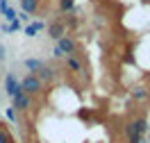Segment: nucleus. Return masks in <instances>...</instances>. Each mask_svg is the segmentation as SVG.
Returning a JSON list of instances; mask_svg holds the SVG:
<instances>
[{
  "label": "nucleus",
  "mask_w": 150,
  "mask_h": 143,
  "mask_svg": "<svg viewBox=\"0 0 150 143\" xmlns=\"http://www.w3.org/2000/svg\"><path fill=\"white\" fill-rule=\"evenodd\" d=\"M23 66L28 68L30 73H37L39 68L43 66V61H41V59H25V61H23Z\"/></svg>",
  "instance_id": "12"
},
{
  "label": "nucleus",
  "mask_w": 150,
  "mask_h": 143,
  "mask_svg": "<svg viewBox=\"0 0 150 143\" xmlns=\"http://www.w3.org/2000/svg\"><path fill=\"white\" fill-rule=\"evenodd\" d=\"M48 37L52 39V41H59L62 37H66V25H64V23H59V20L52 23V25L48 27Z\"/></svg>",
  "instance_id": "6"
},
{
  "label": "nucleus",
  "mask_w": 150,
  "mask_h": 143,
  "mask_svg": "<svg viewBox=\"0 0 150 143\" xmlns=\"http://www.w3.org/2000/svg\"><path fill=\"white\" fill-rule=\"evenodd\" d=\"M132 125H134V130H137L141 136L150 130V125H148V120H146V118H134V120H132Z\"/></svg>",
  "instance_id": "9"
},
{
  "label": "nucleus",
  "mask_w": 150,
  "mask_h": 143,
  "mask_svg": "<svg viewBox=\"0 0 150 143\" xmlns=\"http://www.w3.org/2000/svg\"><path fill=\"white\" fill-rule=\"evenodd\" d=\"M5 93L11 95V98L18 95V93H23V89H21V80L14 75V73H7V75H5Z\"/></svg>",
  "instance_id": "3"
},
{
  "label": "nucleus",
  "mask_w": 150,
  "mask_h": 143,
  "mask_svg": "<svg viewBox=\"0 0 150 143\" xmlns=\"http://www.w3.org/2000/svg\"><path fill=\"white\" fill-rule=\"evenodd\" d=\"M148 2H150V0H148Z\"/></svg>",
  "instance_id": "20"
},
{
  "label": "nucleus",
  "mask_w": 150,
  "mask_h": 143,
  "mask_svg": "<svg viewBox=\"0 0 150 143\" xmlns=\"http://www.w3.org/2000/svg\"><path fill=\"white\" fill-rule=\"evenodd\" d=\"M52 55H55L57 59H59V57H66V55H77V52H75V41L71 37H62L59 41H55Z\"/></svg>",
  "instance_id": "1"
},
{
  "label": "nucleus",
  "mask_w": 150,
  "mask_h": 143,
  "mask_svg": "<svg viewBox=\"0 0 150 143\" xmlns=\"http://www.w3.org/2000/svg\"><path fill=\"white\" fill-rule=\"evenodd\" d=\"M21 89H23V93H28V95H37V93H41L43 84H41V80L34 73H28L21 80Z\"/></svg>",
  "instance_id": "2"
},
{
  "label": "nucleus",
  "mask_w": 150,
  "mask_h": 143,
  "mask_svg": "<svg viewBox=\"0 0 150 143\" xmlns=\"http://www.w3.org/2000/svg\"><path fill=\"white\" fill-rule=\"evenodd\" d=\"M127 143H132V141H127Z\"/></svg>",
  "instance_id": "19"
},
{
  "label": "nucleus",
  "mask_w": 150,
  "mask_h": 143,
  "mask_svg": "<svg viewBox=\"0 0 150 143\" xmlns=\"http://www.w3.org/2000/svg\"><path fill=\"white\" fill-rule=\"evenodd\" d=\"M0 143H9V134L5 130H0Z\"/></svg>",
  "instance_id": "16"
},
{
  "label": "nucleus",
  "mask_w": 150,
  "mask_h": 143,
  "mask_svg": "<svg viewBox=\"0 0 150 143\" xmlns=\"http://www.w3.org/2000/svg\"><path fill=\"white\" fill-rule=\"evenodd\" d=\"M5 57H7V50H5V46H0V61H5Z\"/></svg>",
  "instance_id": "17"
},
{
  "label": "nucleus",
  "mask_w": 150,
  "mask_h": 143,
  "mask_svg": "<svg viewBox=\"0 0 150 143\" xmlns=\"http://www.w3.org/2000/svg\"><path fill=\"white\" fill-rule=\"evenodd\" d=\"M130 95H132L134 102H143V100H148V89L146 86H134L130 91Z\"/></svg>",
  "instance_id": "8"
},
{
  "label": "nucleus",
  "mask_w": 150,
  "mask_h": 143,
  "mask_svg": "<svg viewBox=\"0 0 150 143\" xmlns=\"http://www.w3.org/2000/svg\"><path fill=\"white\" fill-rule=\"evenodd\" d=\"M5 116H7V120H16V109H5Z\"/></svg>",
  "instance_id": "15"
},
{
  "label": "nucleus",
  "mask_w": 150,
  "mask_h": 143,
  "mask_svg": "<svg viewBox=\"0 0 150 143\" xmlns=\"http://www.w3.org/2000/svg\"><path fill=\"white\" fill-rule=\"evenodd\" d=\"M34 75H37L39 80H41V84H52V82H55V77H57V68L46 66V64H43V66L39 68Z\"/></svg>",
  "instance_id": "4"
},
{
  "label": "nucleus",
  "mask_w": 150,
  "mask_h": 143,
  "mask_svg": "<svg viewBox=\"0 0 150 143\" xmlns=\"http://www.w3.org/2000/svg\"><path fill=\"white\" fill-rule=\"evenodd\" d=\"M75 0H59V11H73Z\"/></svg>",
  "instance_id": "13"
},
{
  "label": "nucleus",
  "mask_w": 150,
  "mask_h": 143,
  "mask_svg": "<svg viewBox=\"0 0 150 143\" xmlns=\"http://www.w3.org/2000/svg\"><path fill=\"white\" fill-rule=\"evenodd\" d=\"M66 66H68L71 73H82L84 70V64H82V59L77 57V55H68L66 57Z\"/></svg>",
  "instance_id": "7"
},
{
  "label": "nucleus",
  "mask_w": 150,
  "mask_h": 143,
  "mask_svg": "<svg viewBox=\"0 0 150 143\" xmlns=\"http://www.w3.org/2000/svg\"><path fill=\"white\" fill-rule=\"evenodd\" d=\"M43 27H46V25H43V20L32 23V25H28V27H25V37H37V32H41Z\"/></svg>",
  "instance_id": "10"
},
{
  "label": "nucleus",
  "mask_w": 150,
  "mask_h": 143,
  "mask_svg": "<svg viewBox=\"0 0 150 143\" xmlns=\"http://www.w3.org/2000/svg\"><path fill=\"white\" fill-rule=\"evenodd\" d=\"M18 18L23 20V23H28V20H30V16H28V14H25V11H21V14H18Z\"/></svg>",
  "instance_id": "18"
},
{
  "label": "nucleus",
  "mask_w": 150,
  "mask_h": 143,
  "mask_svg": "<svg viewBox=\"0 0 150 143\" xmlns=\"http://www.w3.org/2000/svg\"><path fill=\"white\" fill-rule=\"evenodd\" d=\"M11 100H14V109H18V111H28L32 107V95H28V93H18Z\"/></svg>",
  "instance_id": "5"
},
{
  "label": "nucleus",
  "mask_w": 150,
  "mask_h": 143,
  "mask_svg": "<svg viewBox=\"0 0 150 143\" xmlns=\"http://www.w3.org/2000/svg\"><path fill=\"white\" fill-rule=\"evenodd\" d=\"M2 14H5V18H7V20H11V23H14V20L18 18V14H16V11L11 9V7H5V9H2Z\"/></svg>",
  "instance_id": "14"
},
{
  "label": "nucleus",
  "mask_w": 150,
  "mask_h": 143,
  "mask_svg": "<svg viewBox=\"0 0 150 143\" xmlns=\"http://www.w3.org/2000/svg\"><path fill=\"white\" fill-rule=\"evenodd\" d=\"M21 7H23V11L25 14H34V11L39 9V0H21Z\"/></svg>",
  "instance_id": "11"
}]
</instances>
